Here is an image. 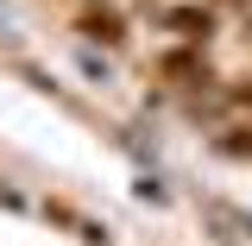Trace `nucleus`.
<instances>
[{
    "label": "nucleus",
    "instance_id": "f257e3e1",
    "mask_svg": "<svg viewBox=\"0 0 252 246\" xmlns=\"http://www.w3.org/2000/svg\"><path fill=\"white\" fill-rule=\"evenodd\" d=\"M170 26L183 38H208V13H170Z\"/></svg>",
    "mask_w": 252,
    "mask_h": 246
},
{
    "label": "nucleus",
    "instance_id": "f03ea898",
    "mask_svg": "<svg viewBox=\"0 0 252 246\" xmlns=\"http://www.w3.org/2000/svg\"><path fill=\"white\" fill-rule=\"evenodd\" d=\"M82 32H89V38H120V26H114V19H89Z\"/></svg>",
    "mask_w": 252,
    "mask_h": 246
},
{
    "label": "nucleus",
    "instance_id": "7ed1b4c3",
    "mask_svg": "<svg viewBox=\"0 0 252 246\" xmlns=\"http://www.w3.org/2000/svg\"><path fill=\"white\" fill-rule=\"evenodd\" d=\"M246 107H252V89H246Z\"/></svg>",
    "mask_w": 252,
    "mask_h": 246
}]
</instances>
